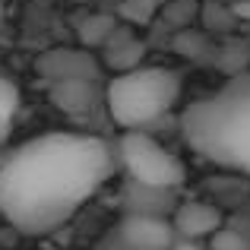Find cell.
I'll return each mask as SVG.
<instances>
[{
	"mask_svg": "<svg viewBox=\"0 0 250 250\" xmlns=\"http://www.w3.org/2000/svg\"><path fill=\"white\" fill-rule=\"evenodd\" d=\"M114 152L92 133H42L0 165V215L22 234H51L111 181Z\"/></svg>",
	"mask_w": 250,
	"mask_h": 250,
	"instance_id": "cell-1",
	"label": "cell"
},
{
	"mask_svg": "<svg viewBox=\"0 0 250 250\" xmlns=\"http://www.w3.org/2000/svg\"><path fill=\"white\" fill-rule=\"evenodd\" d=\"M95 250H133V247H127L121 238H117V231H114L111 238H104V244H98Z\"/></svg>",
	"mask_w": 250,
	"mask_h": 250,
	"instance_id": "cell-13",
	"label": "cell"
},
{
	"mask_svg": "<svg viewBox=\"0 0 250 250\" xmlns=\"http://www.w3.org/2000/svg\"><path fill=\"white\" fill-rule=\"evenodd\" d=\"M234 16H238V19H250V0H241V3H234Z\"/></svg>",
	"mask_w": 250,
	"mask_h": 250,
	"instance_id": "cell-15",
	"label": "cell"
},
{
	"mask_svg": "<svg viewBox=\"0 0 250 250\" xmlns=\"http://www.w3.org/2000/svg\"><path fill=\"white\" fill-rule=\"evenodd\" d=\"M171 250H209L206 244H203V241H190V238H177L174 241V247Z\"/></svg>",
	"mask_w": 250,
	"mask_h": 250,
	"instance_id": "cell-12",
	"label": "cell"
},
{
	"mask_svg": "<svg viewBox=\"0 0 250 250\" xmlns=\"http://www.w3.org/2000/svg\"><path fill=\"white\" fill-rule=\"evenodd\" d=\"M102 54H104V63H108L111 70L124 73V70L140 67V61H143V44H140V38H136L133 32L114 29V32H111V38L102 44Z\"/></svg>",
	"mask_w": 250,
	"mask_h": 250,
	"instance_id": "cell-8",
	"label": "cell"
},
{
	"mask_svg": "<svg viewBox=\"0 0 250 250\" xmlns=\"http://www.w3.org/2000/svg\"><path fill=\"white\" fill-rule=\"evenodd\" d=\"M212 250H244V238H241L238 231H231V228H219V231L212 234Z\"/></svg>",
	"mask_w": 250,
	"mask_h": 250,
	"instance_id": "cell-11",
	"label": "cell"
},
{
	"mask_svg": "<svg viewBox=\"0 0 250 250\" xmlns=\"http://www.w3.org/2000/svg\"><path fill=\"white\" fill-rule=\"evenodd\" d=\"M184 143L219 168L250 174V73L228 76L181 114Z\"/></svg>",
	"mask_w": 250,
	"mask_h": 250,
	"instance_id": "cell-2",
	"label": "cell"
},
{
	"mask_svg": "<svg viewBox=\"0 0 250 250\" xmlns=\"http://www.w3.org/2000/svg\"><path fill=\"white\" fill-rule=\"evenodd\" d=\"M133 6H143L146 13H152L155 6H165V3H171V0H130Z\"/></svg>",
	"mask_w": 250,
	"mask_h": 250,
	"instance_id": "cell-14",
	"label": "cell"
},
{
	"mask_svg": "<svg viewBox=\"0 0 250 250\" xmlns=\"http://www.w3.org/2000/svg\"><path fill=\"white\" fill-rule=\"evenodd\" d=\"M0 19H3V6H0Z\"/></svg>",
	"mask_w": 250,
	"mask_h": 250,
	"instance_id": "cell-16",
	"label": "cell"
},
{
	"mask_svg": "<svg viewBox=\"0 0 250 250\" xmlns=\"http://www.w3.org/2000/svg\"><path fill=\"white\" fill-rule=\"evenodd\" d=\"M16 114H19V85L0 73V146L10 140Z\"/></svg>",
	"mask_w": 250,
	"mask_h": 250,
	"instance_id": "cell-9",
	"label": "cell"
},
{
	"mask_svg": "<svg viewBox=\"0 0 250 250\" xmlns=\"http://www.w3.org/2000/svg\"><path fill=\"white\" fill-rule=\"evenodd\" d=\"M114 231L124 244L133 247V250H171L177 241L174 225H171V219H165V215L127 212Z\"/></svg>",
	"mask_w": 250,
	"mask_h": 250,
	"instance_id": "cell-6",
	"label": "cell"
},
{
	"mask_svg": "<svg viewBox=\"0 0 250 250\" xmlns=\"http://www.w3.org/2000/svg\"><path fill=\"white\" fill-rule=\"evenodd\" d=\"M181 98V73L171 67H133L104 89V108L124 130H143L162 121Z\"/></svg>",
	"mask_w": 250,
	"mask_h": 250,
	"instance_id": "cell-3",
	"label": "cell"
},
{
	"mask_svg": "<svg viewBox=\"0 0 250 250\" xmlns=\"http://www.w3.org/2000/svg\"><path fill=\"white\" fill-rule=\"evenodd\" d=\"M117 155L127 174L133 177V184H143V187L177 190L187 181L184 162L146 130H124V136L117 140Z\"/></svg>",
	"mask_w": 250,
	"mask_h": 250,
	"instance_id": "cell-5",
	"label": "cell"
},
{
	"mask_svg": "<svg viewBox=\"0 0 250 250\" xmlns=\"http://www.w3.org/2000/svg\"><path fill=\"white\" fill-rule=\"evenodd\" d=\"M114 29H117V25H114L111 16H89L83 22V42L85 44H104Z\"/></svg>",
	"mask_w": 250,
	"mask_h": 250,
	"instance_id": "cell-10",
	"label": "cell"
},
{
	"mask_svg": "<svg viewBox=\"0 0 250 250\" xmlns=\"http://www.w3.org/2000/svg\"><path fill=\"white\" fill-rule=\"evenodd\" d=\"M171 225H174L177 238L203 241V238H212V234L222 228V212L212 206V203L187 200V203H177L174 215H171Z\"/></svg>",
	"mask_w": 250,
	"mask_h": 250,
	"instance_id": "cell-7",
	"label": "cell"
},
{
	"mask_svg": "<svg viewBox=\"0 0 250 250\" xmlns=\"http://www.w3.org/2000/svg\"><path fill=\"white\" fill-rule=\"evenodd\" d=\"M38 76L48 83V92L57 102V108H63L67 114H89L92 104L98 102L95 85L102 76V63L89 51H44L38 57Z\"/></svg>",
	"mask_w": 250,
	"mask_h": 250,
	"instance_id": "cell-4",
	"label": "cell"
}]
</instances>
